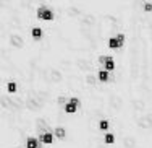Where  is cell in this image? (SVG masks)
Instances as JSON below:
<instances>
[{
    "label": "cell",
    "instance_id": "cell-5",
    "mask_svg": "<svg viewBox=\"0 0 152 148\" xmlns=\"http://www.w3.org/2000/svg\"><path fill=\"white\" fill-rule=\"evenodd\" d=\"M104 142H105L107 145L115 143V135H113V133H105V137H104Z\"/></svg>",
    "mask_w": 152,
    "mask_h": 148
},
{
    "label": "cell",
    "instance_id": "cell-2",
    "mask_svg": "<svg viewBox=\"0 0 152 148\" xmlns=\"http://www.w3.org/2000/svg\"><path fill=\"white\" fill-rule=\"evenodd\" d=\"M26 148H41V145H39V140L34 138V137L28 138L26 140Z\"/></svg>",
    "mask_w": 152,
    "mask_h": 148
},
{
    "label": "cell",
    "instance_id": "cell-7",
    "mask_svg": "<svg viewBox=\"0 0 152 148\" xmlns=\"http://www.w3.org/2000/svg\"><path fill=\"white\" fill-rule=\"evenodd\" d=\"M108 125H110V124H108V121H105V119H102V121L99 122V129H100V130H104V132L108 129Z\"/></svg>",
    "mask_w": 152,
    "mask_h": 148
},
{
    "label": "cell",
    "instance_id": "cell-8",
    "mask_svg": "<svg viewBox=\"0 0 152 148\" xmlns=\"http://www.w3.org/2000/svg\"><path fill=\"white\" fill-rule=\"evenodd\" d=\"M8 91L10 93H15L16 91V85H15V83H8Z\"/></svg>",
    "mask_w": 152,
    "mask_h": 148
},
{
    "label": "cell",
    "instance_id": "cell-4",
    "mask_svg": "<svg viewBox=\"0 0 152 148\" xmlns=\"http://www.w3.org/2000/svg\"><path fill=\"white\" fill-rule=\"evenodd\" d=\"M53 133H55V137H57V138H60V140H61V138H65V135H66V130H65L63 127H57Z\"/></svg>",
    "mask_w": 152,
    "mask_h": 148
},
{
    "label": "cell",
    "instance_id": "cell-6",
    "mask_svg": "<svg viewBox=\"0 0 152 148\" xmlns=\"http://www.w3.org/2000/svg\"><path fill=\"white\" fill-rule=\"evenodd\" d=\"M99 80L102 83H105L108 80V70H100L99 72Z\"/></svg>",
    "mask_w": 152,
    "mask_h": 148
},
{
    "label": "cell",
    "instance_id": "cell-1",
    "mask_svg": "<svg viewBox=\"0 0 152 148\" xmlns=\"http://www.w3.org/2000/svg\"><path fill=\"white\" fill-rule=\"evenodd\" d=\"M53 138H55V133L45 132V133H42V135H41V143H44V145H52Z\"/></svg>",
    "mask_w": 152,
    "mask_h": 148
},
{
    "label": "cell",
    "instance_id": "cell-9",
    "mask_svg": "<svg viewBox=\"0 0 152 148\" xmlns=\"http://www.w3.org/2000/svg\"><path fill=\"white\" fill-rule=\"evenodd\" d=\"M70 101H71L73 104H76V106H79V99H78V98H71Z\"/></svg>",
    "mask_w": 152,
    "mask_h": 148
},
{
    "label": "cell",
    "instance_id": "cell-3",
    "mask_svg": "<svg viewBox=\"0 0 152 148\" xmlns=\"http://www.w3.org/2000/svg\"><path fill=\"white\" fill-rule=\"evenodd\" d=\"M78 107H79V106H76V104H73L71 101H70V103H66V104H65V111H66L68 114H75Z\"/></svg>",
    "mask_w": 152,
    "mask_h": 148
}]
</instances>
